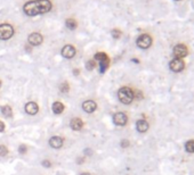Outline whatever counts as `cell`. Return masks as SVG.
I'll return each mask as SVG.
<instances>
[{"label": "cell", "instance_id": "obj_1", "mask_svg": "<svg viewBox=\"0 0 194 175\" xmlns=\"http://www.w3.org/2000/svg\"><path fill=\"white\" fill-rule=\"evenodd\" d=\"M53 7L50 0H32L24 5V13L28 16H36L48 13Z\"/></svg>", "mask_w": 194, "mask_h": 175}, {"label": "cell", "instance_id": "obj_2", "mask_svg": "<svg viewBox=\"0 0 194 175\" xmlns=\"http://www.w3.org/2000/svg\"><path fill=\"white\" fill-rule=\"evenodd\" d=\"M118 97L119 100L125 105H129L133 102L134 100V91L128 87H122L119 91H118Z\"/></svg>", "mask_w": 194, "mask_h": 175}, {"label": "cell", "instance_id": "obj_3", "mask_svg": "<svg viewBox=\"0 0 194 175\" xmlns=\"http://www.w3.org/2000/svg\"><path fill=\"white\" fill-rule=\"evenodd\" d=\"M14 35V28L10 24H1L0 25V39L8 40Z\"/></svg>", "mask_w": 194, "mask_h": 175}, {"label": "cell", "instance_id": "obj_4", "mask_svg": "<svg viewBox=\"0 0 194 175\" xmlns=\"http://www.w3.org/2000/svg\"><path fill=\"white\" fill-rule=\"evenodd\" d=\"M152 44V38L149 34H142L137 39V46L142 49H147Z\"/></svg>", "mask_w": 194, "mask_h": 175}, {"label": "cell", "instance_id": "obj_5", "mask_svg": "<svg viewBox=\"0 0 194 175\" xmlns=\"http://www.w3.org/2000/svg\"><path fill=\"white\" fill-rule=\"evenodd\" d=\"M169 67L173 72L178 73V72H182L183 69H184V67H185V64H184V61H183L182 59H179V58H175V59H173L171 61H170Z\"/></svg>", "mask_w": 194, "mask_h": 175}, {"label": "cell", "instance_id": "obj_6", "mask_svg": "<svg viewBox=\"0 0 194 175\" xmlns=\"http://www.w3.org/2000/svg\"><path fill=\"white\" fill-rule=\"evenodd\" d=\"M113 122L118 126H125L128 122V117L125 113H115L113 116Z\"/></svg>", "mask_w": 194, "mask_h": 175}, {"label": "cell", "instance_id": "obj_7", "mask_svg": "<svg viewBox=\"0 0 194 175\" xmlns=\"http://www.w3.org/2000/svg\"><path fill=\"white\" fill-rule=\"evenodd\" d=\"M76 52H77L76 48L73 47V46H71V44H66V46L63 47V49H62V56H63L64 58H68V59L73 58V57L76 56Z\"/></svg>", "mask_w": 194, "mask_h": 175}, {"label": "cell", "instance_id": "obj_8", "mask_svg": "<svg viewBox=\"0 0 194 175\" xmlns=\"http://www.w3.org/2000/svg\"><path fill=\"white\" fill-rule=\"evenodd\" d=\"M187 54H188L187 48H186L184 44H177V46L174 48V55L176 56V58L182 59V58H184V57L187 56Z\"/></svg>", "mask_w": 194, "mask_h": 175}, {"label": "cell", "instance_id": "obj_9", "mask_svg": "<svg viewBox=\"0 0 194 175\" xmlns=\"http://www.w3.org/2000/svg\"><path fill=\"white\" fill-rule=\"evenodd\" d=\"M28 41L30 44H32V46H39V44L42 43V41H44V38L41 35L40 33H31L28 38Z\"/></svg>", "mask_w": 194, "mask_h": 175}, {"label": "cell", "instance_id": "obj_10", "mask_svg": "<svg viewBox=\"0 0 194 175\" xmlns=\"http://www.w3.org/2000/svg\"><path fill=\"white\" fill-rule=\"evenodd\" d=\"M25 111H26V114L29 115H36L37 113L39 111V106L37 105V102L34 101H30L25 105Z\"/></svg>", "mask_w": 194, "mask_h": 175}, {"label": "cell", "instance_id": "obj_11", "mask_svg": "<svg viewBox=\"0 0 194 175\" xmlns=\"http://www.w3.org/2000/svg\"><path fill=\"white\" fill-rule=\"evenodd\" d=\"M97 108V105L95 101H93V100H87V101H85V102L82 103V109L86 111V113H94V111L96 110Z\"/></svg>", "mask_w": 194, "mask_h": 175}, {"label": "cell", "instance_id": "obj_12", "mask_svg": "<svg viewBox=\"0 0 194 175\" xmlns=\"http://www.w3.org/2000/svg\"><path fill=\"white\" fill-rule=\"evenodd\" d=\"M70 126H71V128H72L73 131H80L81 128L83 127V122H82V119H80L79 117H76V118L71 119Z\"/></svg>", "mask_w": 194, "mask_h": 175}, {"label": "cell", "instance_id": "obj_13", "mask_svg": "<svg viewBox=\"0 0 194 175\" xmlns=\"http://www.w3.org/2000/svg\"><path fill=\"white\" fill-rule=\"evenodd\" d=\"M49 146L54 149H60L63 146V139L61 136H53L49 139Z\"/></svg>", "mask_w": 194, "mask_h": 175}, {"label": "cell", "instance_id": "obj_14", "mask_svg": "<svg viewBox=\"0 0 194 175\" xmlns=\"http://www.w3.org/2000/svg\"><path fill=\"white\" fill-rule=\"evenodd\" d=\"M149 123L146 122L145 119H138L137 123H136V128H137L138 132L141 133H145L147 130H149Z\"/></svg>", "mask_w": 194, "mask_h": 175}, {"label": "cell", "instance_id": "obj_15", "mask_svg": "<svg viewBox=\"0 0 194 175\" xmlns=\"http://www.w3.org/2000/svg\"><path fill=\"white\" fill-rule=\"evenodd\" d=\"M52 110H53L54 114H61L62 111L64 110V105L61 102V101H56V102L53 103V107H52Z\"/></svg>", "mask_w": 194, "mask_h": 175}, {"label": "cell", "instance_id": "obj_16", "mask_svg": "<svg viewBox=\"0 0 194 175\" xmlns=\"http://www.w3.org/2000/svg\"><path fill=\"white\" fill-rule=\"evenodd\" d=\"M1 113L5 117H10L13 115V109L9 105H5L4 107L1 108Z\"/></svg>", "mask_w": 194, "mask_h": 175}, {"label": "cell", "instance_id": "obj_17", "mask_svg": "<svg viewBox=\"0 0 194 175\" xmlns=\"http://www.w3.org/2000/svg\"><path fill=\"white\" fill-rule=\"evenodd\" d=\"M65 25H66V28H70V30H76L77 28V20H73V18H68V20H65Z\"/></svg>", "mask_w": 194, "mask_h": 175}, {"label": "cell", "instance_id": "obj_18", "mask_svg": "<svg viewBox=\"0 0 194 175\" xmlns=\"http://www.w3.org/2000/svg\"><path fill=\"white\" fill-rule=\"evenodd\" d=\"M94 58H95V60H98V61H103V60L109 59V57H107L106 54H104V52H97Z\"/></svg>", "mask_w": 194, "mask_h": 175}, {"label": "cell", "instance_id": "obj_19", "mask_svg": "<svg viewBox=\"0 0 194 175\" xmlns=\"http://www.w3.org/2000/svg\"><path fill=\"white\" fill-rule=\"evenodd\" d=\"M185 149L186 151H188V152H194V140H191V141H187V142H186Z\"/></svg>", "mask_w": 194, "mask_h": 175}, {"label": "cell", "instance_id": "obj_20", "mask_svg": "<svg viewBox=\"0 0 194 175\" xmlns=\"http://www.w3.org/2000/svg\"><path fill=\"white\" fill-rule=\"evenodd\" d=\"M60 91L62 93H68L70 91V85L68 82H64V83L61 84V87H60Z\"/></svg>", "mask_w": 194, "mask_h": 175}, {"label": "cell", "instance_id": "obj_21", "mask_svg": "<svg viewBox=\"0 0 194 175\" xmlns=\"http://www.w3.org/2000/svg\"><path fill=\"white\" fill-rule=\"evenodd\" d=\"M99 64H101V73H104L106 71V68L109 67L110 60L109 59L103 60V61H99Z\"/></svg>", "mask_w": 194, "mask_h": 175}, {"label": "cell", "instance_id": "obj_22", "mask_svg": "<svg viewBox=\"0 0 194 175\" xmlns=\"http://www.w3.org/2000/svg\"><path fill=\"white\" fill-rule=\"evenodd\" d=\"M8 154V148L4 146V144H0V157H5Z\"/></svg>", "mask_w": 194, "mask_h": 175}, {"label": "cell", "instance_id": "obj_23", "mask_svg": "<svg viewBox=\"0 0 194 175\" xmlns=\"http://www.w3.org/2000/svg\"><path fill=\"white\" fill-rule=\"evenodd\" d=\"M95 66H96L95 60H88V61H87V64H86V67H87V69H88V71H93L94 68H95Z\"/></svg>", "mask_w": 194, "mask_h": 175}, {"label": "cell", "instance_id": "obj_24", "mask_svg": "<svg viewBox=\"0 0 194 175\" xmlns=\"http://www.w3.org/2000/svg\"><path fill=\"white\" fill-rule=\"evenodd\" d=\"M112 36H113L114 39H119L120 36H121V31H119L117 28H114L113 31H112Z\"/></svg>", "mask_w": 194, "mask_h": 175}, {"label": "cell", "instance_id": "obj_25", "mask_svg": "<svg viewBox=\"0 0 194 175\" xmlns=\"http://www.w3.org/2000/svg\"><path fill=\"white\" fill-rule=\"evenodd\" d=\"M26 151H28V147H26V144H21L20 147H18V152L20 154H26Z\"/></svg>", "mask_w": 194, "mask_h": 175}, {"label": "cell", "instance_id": "obj_26", "mask_svg": "<svg viewBox=\"0 0 194 175\" xmlns=\"http://www.w3.org/2000/svg\"><path fill=\"white\" fill-rule=\"evenodd\" d=\"M42 166L44 167H46V168H50V167H52V165H53V164H52V162H50V160H48V159H45V160H42Z\"/></svg>", "mask_w": 194, "mask_h": 175}, {"label": "cell", "instance_id": "obj_27", "mask_svg": "<svg viewBox=\"0 0 194 175\" xmlns=\"http://www.w3.org/2000/svg\"><path fill=\"white\" fill-rule=\"evenodd\" d=\"M129 144H130V142L128 141V140H122L121 143H120V146H121V148H127V147H129Z\"/></svg>", "mask_w": 194, "mask_h": 175}, {"label": "cell", "instance_id": "obj_28", "mask_svg": "<svg viewBox=\"0 0 194 175\" xmlns=\"http://www.w3.org/2000/svg\"><path fill=\"white\" fill-rule=\"evenodd\" d=\"M4 131H5V124L0 121V133H1V132H4Z\"/></svg>", "mask_w": 194, "mask_h": 175}, {"label": "cell", "instance_id": "obj_29", "mask_svg": "<svg viewBox=\"0 0 194 175\" xmlns=\"http://www.w3.org/2000/svg\"><path fill=\"white\" fill-rule=\"evenodd\" d=\"M85 152H86V155H88V156H90L91 154H93V151H91V149H89V148H88V149H86Z\"/></svg>", "mask_w": 194, "mask_h": 175}, {"label": "cell", "instance_id": "obj_30", "mask_svg": "<svg viewBox=\"0 0 194 175\" xmlns=\"http://www.w3.org/2000/svg\"><path fill=\"white\" fill-rule=\"evenodd\" d=\"M82 163H85V158H78L77 159V164H82Z\"/></svg>", "mask_w": 194, "mask_h": 175}, {"label": "cell", "instance_id": "obj_31", "mask_svg": "<svg viewBox=\"0 0 194 175\" xmlns=\"http://www.w3.org/2000/svg\"><path fill=\"white\" fill-rule=\"evenodd\" d=\"M79 73H80L79 69H74V71H73V74H74V75H79Z\"/></svg>", "mask_w": 194, "mask_h": 175}, {"label": "cell", "instance_id": "obj_32", "mask_svg": "<svg viewBox=\"0 0 194 175\" xmlns=\"http://www.w3.org/2000/svg\"><path fill=\"white\" fill-rule=\"evenodd\" d=\"M81 175H91V174H89V173H82Z\"/></svg>", "mask_w": 194, "mask_h": 175}, {"label": "cell", "instance_id": "obj_33", "mask_svg": "<svg viewBox=\"0 0 194 175\" xmlns=\"http://www.w3.org/2000/svg\"><path fill=\"white\" fill-rule=\"evenodd\" d=\"M0 87H1V81H0Z\"/></svg>", "mask_w": 194, "mask_h": 175}, {"label": "cell", "instance_id": "obj_34", "mask_svg": "<svg viewBox=\"0 0 194 175\" xmlns=\"http://www.w3.org/2000/svg\"><path fill=\"white\" fill-rule=\"evenodd\" d=\"M176 1H179V0H176Z\"/></svg>", "mask_w": 194, "mask_h": 175}]
</instances>
